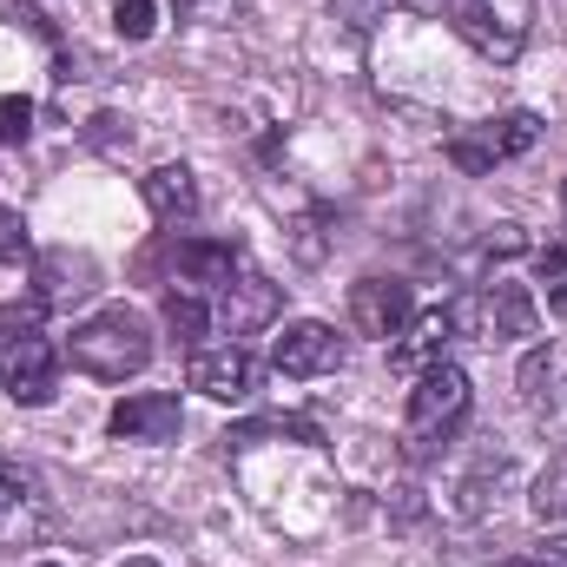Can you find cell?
I'll return each instance as SVG.
<instances>
[{
	"label": "cell",
	"mask_w": 567,
	"mask_h": 567,
	"mask_svg": "<svg viewBox=\"0 0 567 567\" xmlns=\"http://www.w3.org/2000/svg\"><path fill=\"white\" fill-rule=\"evenodd\" d=\"M66 357H73V370H86L100 383H126L152 363V323L133 303H106L66 337Z\"/></svg>",
	"instance_id": "1"
},
{
	"label": "cell",
	"mask_w": 567,
	"mask_h": 567,
	"mask_svg": "<svg viewBox=\"0 0 567 567\" xmlns=\"http://www.w3.org/2000/svg\"><path fill=\"white\" fill-rule=\"evenodd\" d=\"M27 225H20V212H7L0 205V265H27Z\"/></svg>",
	"instance_id": "21"
},
{
	"label": "cell",
	"mask_w": 567,
	"mask_h": 567,
	"mask_svg": "<svg viewBox=\"0 0 567 567\" xmlns=\"http://www.w3.org/2000/svg\"><path fill=\"white\" fill-rule=\"evenodd\" d=\"M205 323H212V310H205L198 297H185V290H172V297H165V330H172V343H185V350H198V337H205Z\"/></svg>",
	"instance_id": "17"
},
{
	"label": "cell",
	"mask_w": 567,
	"mask_h": 567,
	"mask_svg": "<svg viewBox=\"0 0 567 567\" xmlns=\"http://www.w3.org/2000/svg\"><path fill=\"white\" fill-rule=\"evenodd\" d=\"M140 192H145V212L158 225H192L198 218V178H192V165H152L140 178Z\"/></svg>",
	"instance_id": "12"
},
{
	"label": "cell",
	"mask_w": 567,
	"mask_h": 567,
	"mask_svg": "<svg viewBox=\"0 0 567 567\" xmlns=\"http://www.w3.org/2000/svg\"><path fill=\"white\" fill-rule=\"evenodd\" d=\"M522 410L548 429H567V350H528L522 357Z\"/></svg>",
	"instance_id": "7"
},
{
	"label": "cell",
	"mask_w": 567,
	"mask_h": 567,
	"mask_svg": "<svg viewBox=\"0 0 567 567\" xmlns=\"http://www.w3.org/2000/svg\"><path fill=\"white\" fill-rule=\"evenodd\" d=\"M271 363H278V377H330L343 363V337L330 323L303 317V323H290L278 343H271Z\"/></svg>",
	"instance_id": "8"
},
{
	"label": "cell",
	"mask_w": 567,
	"mask_h": 567,
	"mask_svg": "<svg viewBox=\"0 0 567 567\" xmlns=\"http://www.w3.org/2000/svg\"><path fill=\"white\" fill-rule=\"evenodd\" d=\"M330 7H337V20H350L357 33L377 27V13H383V0H330Z\"/></svg>",
	"instance_id": "23"
},
{
	"label": "cell",
	"mask_w": 567,
	"mask_h": 567,
	"mask_svg": "<svg viewBox=\"0 0 567 567\" xmlns=\"http://www.w3.org/2000/svg\"><path fill=\"white\" fill-rule=\"evenodd\" d=\"M535 522H548V528L567 522V462H555V468L535 482Z\"/></svg>",
	"instance_id": "19"
},
{
	"label": "cell",
	"mask_w": 567,
	"mask_h": 567,
	"mask_svg": "<svg viewBox=\"0 0 567 567\" xmlns=\"http://www.w3.org/2000/svg\"><path fill=\"white\" fill-rule=\"evenodd\" d=\"M33 284H40V303L47 310H73V303H86L100 290V265L86 251H47L33 265Z\"/></svg>",
	"instance_id": "9"
},
{
	"label": "cell",
	"mask_w": 567,
	"mask_h": 567,
	"mask_svg": "<svg viewBox=\"0 0 567 567\" xmlns=\"http://www.w3.org/2000/svg\"><path fill=\"white\" fill-rule=\"evenodd\" d=\"M508 567H555V561H508Z\"/></svg>",
	"instance_id": "29"
},
{
	"label": "cell",
	"mask_w": 567,
	"mask_h": 567,
	"mask_svg": "<svg viewBox=\"0 0 567 567\" xmlns=\"http://www.w3.org/2000/svg\"><path fill=\"white\" fill-rule=\"evenodd\" d=\"M350 323L363 330V337H403L410 323H416V297H410V284L396 278H363L350 284Z\"/></svg>",
	"instance_id": "6"
},
{
	"label": "cell",
	"mask_w": 567,
	"mask_h": 567,
	"mask_svg": "<svg viewBox=\"0 0 567 567\" xmlns=\"http://www.w3.org/2000/svg\"><path fill=\"white\" fill-rule=\"evenodd\" d=\"M548 303H555V310H567V271L555 278V290H548Z\"/></svg>",
	"instance_id": "27"
},
{
	"label": "cell",
	"mask_w": 567,
	"mask_h": 567,
	"mask_svg": "<svg viewBox=\"0 0 567 567\" xmlns=\"http://www.w3.org/2000/svg\"><path fill=\"white\" fill-rule=\"evenodd\" d=\"M47 303H7L0 310V337H13V330H33V317H40Z\"/></svg>",
	"instance_id": "24"
},
{
	"label": "cell",
	"mask_w": 567,
	"mask_h": 567,
	"mask_svg": "<svg viewBox=\"0 0 567 567\" xmlns=\"http://www.w3.org/2000/svg\"><path fill=\"white\" fill-rule=\"evenodd\" d=\"M178 7H198V0H178Z\"/></svg>",
	"instance_id": "30"
},
{
	"label": "cell",
	"mask_w": 567,
	"mask_h": 567,
	"mask_svg": "<svg viewBox=\"0 0 567 567\" xmlns=\"http://www.w3.org/2000/svg\"><path fill=\"white\" fill-rule=\"evenodd\" d=\"M33 515H40V482H33V468H20V462L0 455V535H20Z\"/></svg>",
	"instance_id": "16"
},
{
	"label": "cell",
	"mask_w": 567,
	"mask_h": 567,
	"mask_svg": "<svg viewBox=\"0 0 567 567\" xmlns=\"http://www.w3.org/2000/svg\"><path fill=\"white\" fill-rule=\"evenodd\" d=\"M178 271L192 284H218V290H225V284L245 271V251H238V245H212V238H185V245H178Z\"/></svg>",
	"instance_id": "15"
},
{
	"label": "cell",
	"mask_w": 567,
	"mask_h": 567,
	"mask_svg": "<svg viewBox=\"0 0 567 567\" xmlns=\"http://www.w3.org/2000/svg\"><path fill=\"white\" fill-rule=\"evenodd\" d=\"M0 383H7V396L27 403V410L53 403V390H60V350H53L40 330L0 337Z\"/></svg>",
	"instance_id": "4"
},
{
	"label": "cell",
	"mask_w": 567,
	"mask_h": 567,
	"mask_svg": "<svg viewBox=\"0 0 567 567\" xmlns=\"http://www.w3.org/2000/svg\"><path fill=\"white\" fill-rule=\"evenodd\" d=\"M113 435L120 442H178V429H185V410H178V396H165V390H145V396H126L120 410H113Z\"/></svg>",
	"instance_id": "11"
},
{
	"label": "cell",
	"mask_w": 567,
	"mask_h": 567,
	"mask_svg": "<svg viewBox=\"0 0 567 567\" xmlns=\"http://www.w3.org/2000/svg\"><path fill=\"white\" fill-rule=\"evenodd\" d=\"M542 310L528 297V284H488L482 297V337H535Z\"/></svg>",
	"instance_id": "13"
},
{
	"label": "cell",
	"mask_w": 567,
	"mask_h": 567,
	"mask_svg": "<svg viewBox=\"0 0 567 567\" xmlns=\"http://www.w3.org/2000/svg\"><path fill=\"white\" fill-rule=\"evenodd\" d=\"M535 265H542V278H561V271H567V231L542 251V258H535Z\"/></svg>",
	"instance_id": "25"
},
{
	"label": "cell",
	"mask_w": 567,
	"mask_h": 567,
	"mask_svg": "<svg viewBox=\"0 0 567 567\" xmlns=\"http://www.w3.org/2000/svg\"><path fill=\"white\" fill-rule=\"evenodd\" d=\"M113 27H120V40H152L158 7H152V0H120V7H113Z\"/></svg>",
	"instance_id": "20"
},
{
	"label": "cell",
	"mask_w": 567,
	"mask_h": 567,
	"mask_svg": "<svg viewBox=\"0 0 567 567\" xmlns=\"http://www.w3.org/2000/svg\"><path fill=\"white\" fill-rule=\"evenodd\" d=\"M468 416V377L455 370V363H435L416 377V390H410V449L429 455L435 442H449L455 429Z\"/></svg>",
	"instance_id": "2"
},
{
	"label": "cell",
	"mask_w": 567,
	"mask_h": 567,
	"mask_svg": "<svg viewBox=\"0 0 567 567\" xmlns=\"http://www.w3.org/2000/svg\"><path fill=\"white\" fill-rule=\"evenodd\" d=\"M449 337H455L449 310H429V317H416V323L403 330V343L390 350V363L410 370V377H423V370H435V363H449Z\"/></svg>",
	"instance_id": "14"
},
{
	"label": "cell",
	"mask_w": 567,
	"mask_h": 567,
	"mask_svg": "<svg viewBox=\"0 0 567 567\" xmlns=\"http://www.w3.org/2000/svg\"><path fill=\"white\" fill-rule=\"evenodd\" d=\"M120 567H158V561H152V555H140V561H120Z\"/></svg>",
	"instance_id": "28"
},
{
	"label": "cell",
	"mask_w": 567,
	"mask_h": 567,
	"mask_svg": "<svg viewBox=\"0 0 567 567\" xmlns=\"http://www.w3.org/2000/svg\"><path fill=\"white\" fill-rule=\"evenodd\" d=\"M449 27L475 53L508 66L522 53V40H528V0H449Z\"/></svg>",
	"instance_id": "3"
},
{
	"label": "cell",
	"mask_w": 567,
	"mask_h": 567,
	"mask_svg": "<svg viewBox=\"0 0 567 567\" xmlns=\"http://www.w3.org/2000/svg\"><path fill=\"white\" fill-rule=\"evenodd\" d=\"M410 13H429V20H449V0H403Z\"/></svg>",
	"instance_id": "26"
},
{
	"label": "cell",
	"mask_w": 567,
	"mask_h": 567,
	"mask_svg": "<svg viewBox=\"0 0 567 567\" xmlns=\"http://www.w3.org/2000/svg\"><path fill=\"white\" fill-rule=\"evenodd\" d=\"M27 126H33V106L7 93V100H0V145H20L27 140Z\"/></svg>",
	"instance_id": "22"
},
{
	"label": "cell",
	"mask_w": 567,
	"mask_h": 567,
	"mask_svg": "<svg viewBox=\"0 0 567 567\" xmlns=\"http://www.w3.org/2000/svg\"><path fill=\"white\" fill-rule=\"evenodd\" d=\"M185 383H192L198 396H212V403H251V396H258V383H265V370H258V357H251V350L225 343V350H192Z\"/></svg>",
	"instance_id": "5"
},
{
	"label": "cell",
	"mask_w": 567,
	"mask_h": 567,
	"mask_svg": "<svg viewBox=\"0 0 567 567\" xmlns=\"http://www.w3.org/2000/svg\"><path fill=\"white\" fill-rule=\"evenodd\" d=\"M278 317V284L265 278V271H238V278L218 290V323L231 330V337H251V330H265Z\"/></svg>",
	"instance_id": "10"
},
{
	"label": "cell",
	"mask_w": 567,
	"mask_h": 567,
	"mask_svg": "<svg viewBox=\"0 0 567 567\" xmlns=\"http://www.w3.org/2000/svg\"><path fill=\"white\" fill-rule=\"evenodd\" d=\"M449 158H455L462 172H475V178H482V172H495V165H502V145H495L488 126H468V133H455V140H449Z\"/></svg>",
	"instance_id": "18"
}]
</instances>
